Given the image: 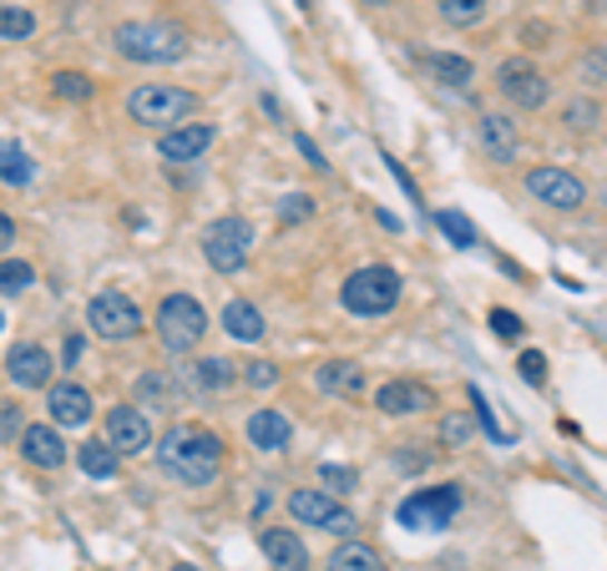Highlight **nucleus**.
I'll list each match as a JSON object with an SVG mask.
<instances>
[{
	"label": "nucleus",
	"instance_id": "e433bc0d",
	"mask_svg": "<svg viewBox=\"0 0 607 571\" xmlns=\"http://www.w3.org/2000/svg\"><path fill=\"white\" fill-rule=\"evenodd\" d=\"M517 370H521V380L527 385H547V354H537V350H521V360H517Z\"/></svg>",
	"mask_w": 607,
	"mask_h": 571
},
{
	"label": "nucleus",
	"instance_id": "f8f14e48",
	"mask_svg": "<svg viewBox=\"0 0 607 571\" xmlns=\"http://www.w3.org/2000/svg\"><path fill=\"white\" fill-rule=\"evenodd\" d=\"M173 374H177V385H183V395L213 400V395H223V390H233L238 364L223 360V354H203V360H188V354H183V364H177Z\"/></svg>",
	"mask_w": 607,
	"mask_h": 571
},
{
	"label": "nucleus",
	"instance_id": "b1692460",
	"mask_svg": "<svg viewBox=\"0 0 607 571\" xmlns=\"http://www.w3.org/2000/svg\"><path fill=\"white\" fill-rule=\"evenodd\" d=\"M223 334H233L238 344H258L268 334L264 308L248 304V298H233V304H223Z\"/></svg>",
	"mask_w": 607,
	"mask_h": 571
},
{
	"label": "nucleus",
	"instance_id": "f704fd0d",
	"mask_svg": "<svg viewBox=\"0 0 607 571\" xmlns=\"http://www.w3.org/2000/svg\"><path fill=\"white\" fill-rule=\"evenodd\" d=\"M435 228H441L446 238L456 243V248H476V223H471V218H461V213H451V208L435 213Z\"/></svg>",
	"mask_w": 607,
	"mask_h": 571
},
{
	"label": "nucleus",
	"instance_id": "6e6552de",
	"mask_svg": "<svg viewBox=\"0 0 607 571\" xmlns=\"http://www.w3.org/2000/svg\"><path fill=\"white\" fill-rule=\"evenodd\" d=\"M461 511V485L446 481V485H425V491L405 495L400 501V526L410 531H446Z\"/></svg>",
	"mask_w": 607,
	"mask_h": 571
},
{
	"label": "nucleus",
	"instance_id": "37998d69",
	"mask_svg": "<svg viewBox=\"0 0 607 571\" xmlns=\"http://www.w3.org/2000/svg\"><path fill=\"white\" fill-rule=\"evenodd\" d=\"M298 152L310 157V163H314V167H320V173H324V167H330V163H324V152H320V147H314V142H310V137H304V132H298Z\"/></svg>",
	"mask_w": 607,
	"mask_h": 571
},
{
	"label": "nucleus",
	"instance_id": "49530a36",
	"mask_svg": "<svg viewBox=\"0 0 607 571\" xmlns=\"http://www.w3.org/2000/svg\"><path fill=\"white\" fill-rule=\"evenodd\" d=\"M173 571H198V567H188V561H183V567H173Z\"/></svg>",
	"mask_w": 607,
	"mask_h": 571
},
{
	"label": "nucleus",
	"instance_id": "473e14b6",
	"mask_svg": "<svg viewBox=\"0 0 607 571\" xmlns=\"http://www.w3.org/2000/svg\"><path fill=\"white\" fill-rule=\"evenodd\" d=\"M51 91H56L61 101H91V91H97V87H91L87 71H56V77H51Z\"/></svg>",
	"mask_w": 607,
	"mask_h": 571
},
{
	"label": "nucleus",
	"instance_id": "ddd939ff",
	"mask_svg": "<svg viewBox=\"0 0 607 571\" xmlns=\"http://www.w3.org/2000/svg\"><path fill=\"white\" fill-rule=\"evenodd\" d=\"M107 440L121 455H143V451H153L157 445L153 420H147L143 405H111L107 410Z\"/></svg>",
	"mask_w": 607,
	"mask_h": 571
},
{
	"label": "nucleus",
	"instance_id": "0eeeda50",
	"mask_svg": "<svg viewBox=\"0 0 607 571\" xmlns=\"http://www.w3.org/2000/svg\"><path fill=\"white\" fill-rule=\"evenodd\" d=\"M87 329L107 344H121L133 334H143V308L127 294H117V288H101V294L87 298Z\"/></svg>",
	"mask_w": 607,
	"mask_h": 571
},
{
	"label": "nucleus",
	"instance_id": "9d476101",
	"mask_svg": "<svg viewBox=\"0 0 607 571\" xmlns=\"http://www.w3.org/2000/svg\"><path fill=\"white\" fill-rule=\"evenodd\" d=\"M497 91L511 101V107L537 111V107H547V97H552V81L541 77L527 56H511V61L497 67Z\"/></svg>",
	"mask_w": 607,
	"mask_h": 571
},
{
	"label": "nucleus",
	"instance_id": "c03bdc74",
	"mask_svg": "<svg viewBox=\"0 0 607 571\" xmlns=\"http://www.w3.org/2000/svg\"><path fill=\"white\" fill-rule=\"evenodd\" d=\"M11 243H16V223L6 218V213H0V258L11 253Z\"/></svg>",
	"mask_w": 607,
	"mask_h": 571
},
{
	"label": "nucleus",
	"instance_id": "1a4fd4ad",
	"mask_svg": "<svg viewBox=\"0 0 607 571\" xmlns=\"http://www.w3.org/2000/svg\"><path fill=\"white\" fill-rule=\"evenodd\" d=\"M288 516H294L298 526L324 531V536H354V526H360V521L324 491H294L288 495Z\"/></svg>",
	"mask_w": 607,
	"mask_h": 571
},
{
	"label": "nucleus",
	"instance_id": "aec40b11",
	"mask_svg": "<svg viewBox=\"0 0 607 571\" xmlns=\"http://www.w3.org/2000/svg\"><path fill=\"white\" fill-rule=\"evenodd\" d=\"M177 400H183V385H177V374H167V370H147V374H137V385H133V405L167 415V410H177Z\"/></svg>",
	"mask_w": 607,
	"mask_h": 571
},
{
	"label": "nucleus",
	"instance_id": "c9c22d12",
	"mask_svg": "<svg viewBox=\"0 0 607 571\" xmlns=\"http://www.w3.org/2000/svg\"><path fill=\"white\" fill-rule=\"evenodd\" d=\"M238 380L243 385H254V390H274L278 385V364H268V360H248L238 370Z\"/></svg>",
	"mask_w": 607,
	"mask_h": 571
},
{
	"label": "nucleus",
	"instance_id": "39448f33",
	"mask_svg": "<svg viewBox=\"0 0 607 571\" xmlns=\"http://www.w3.org/2000/svg\"><path fill=\"white\" fill-rule=\"evenodd\" d=\"M157 339H163L167 354H193L203 344V334H208V314H203V304L193 294H167L163 304H157Z\"/></svg>",
	"mask_w": 607,
	"mask_h": 571
},
{
	"label": "nucleus",
	"instance_id": "f3484780",
	"mask_svg": "<svg viewBox=\"0 0 607 571\" xmlns=\"http://www.w3.org/2000/svg\"><path fill=\"white\" fill-rule=\"evenodd\" d=\"M16 445H21V455L31 465H41V471H61V465H67V440H61V430H56L51 420H46V425H26Z\"/></svg>",
	"mask_w": 607,
	"mask_h": 571
},
{
	"label": "nucleus",
	"instance_id": "2eb2a0df",
	"mask_svg": "<svg viewBox=\"0 0 607 571\" xmlns=\"http://www.w3.org/2000/svg\"><path fill=\"white\" fill-rule=\"evenodd\" d=\"M46 415H51L56 430H77L91 420V395L77 385V380H61V385H46Z\"/></svg>",
	"mask_w": 607,
	"mask_h": 571
},
{
	"label": "nucleus",
	"instance_id": "a19ab883",
	"mask_svg": "<svg viewBox=\"0 0 607 571\" xmlns=\"http://www.w3.org/2000/svg\"><path fill=\"white\" fill-rule=\"evenodd\" d=\"M310 213H314V198H298V193H294V198H284L278 218H284V223H298V218H310Z\"/></svg>",
	"mask_w": 607,
	"mask_h": 571
},
{
	"label": "nucleus",
	"instance_id": "c756f323",
	"mask_svg": "<svg viewBox=\"0 0 607 571\" xmlns=\"http://www.w3.org/2000/svg\"><path fill=\"white\" fill-rule=\"evenodd\" d=\"M31 284H36V268L26 264V258H0V294L21 298Z\"/></svg>",
	"mask_w": 607,
	"mask_h": 571
},
{
	"label": "nucleus",
	"instance_id": "423d86ee",
	"mask_svg": "<svg viewBox=\"0 0 607 571\" xmlns=\"http://www.w3.org/2000/svg\"><path fill=\"white\" fill-rule=\"evenodd\" d=\"M254 253V223L238 218V213H223L203 228V258H208L213 274H238Z\"/></svg>",
	"mask_w": 607,
	"mask_h": 571
},
{
	"label": "nucleus",
	"instance_id": "79ce46f5",
	"mask_svg": "<svg viewBox=\"0 0 607 571\" xmlns=\"http://www.w3.org/2000/svg\"><path fill=\"white\" fill-rule=\"evenodd\" d=\"M320 481H330V491H350L354 471H340V465H320Z\"/></svg>",
	"mask_w": 607,
	"mask_h": 571
},
{
	"label": "nucleus",
	"instance_id": "a18cd8bd",
	"mask_svg": "<svg viewBox=\"0 0 607 571\" xmlns=\"http://www.w3.org/2000/svg\"><path fill=\"white\" fill-rule=\"evenodd\" d=\"M360 6H390V0H360Z\"/></svg>",
	"mask_w": 607,
	"mask_h": 571
},
{
	"label": "nucleus",
	"instance_id": "f03ea898",
	"mask_svg": "<svg viewBox=\"0 0 607 571\" xmlns=\"http://www.w3.org/2000/svg\"><path fill=\"white\" fill-rule=\"evenodd\" d=\"M111 46L121 61H137V67H177L193 51L188 31L173 21H121L111 31Z\"/></svg>",
	"mask_w": 607,
	"mask_h": 571
},
{
	"label": "nucleus",
	"instance_id": "a878e982",
	"mask_svg": "<svg viewBox=\"0 0 607 571\" xmlns=\"http://www.w3.org/2000/svg\"><path fill=\"white\" fill-rule=\"evenodd\" d=\"M77 461L91 481H111V475L121 471V451L111 445V440H87V445L77 451Z\"/></svg>",
	"mask_w": 607,
	"mask_h": 571
},
{
	"label": "nucleus",
	"instance_id": "4c0bfd02",
	"mask_svg": "<svg viewBox=\"0 0 607 571\" xmlns=\"http://www.w3.org/2000/svg\"><path fill=\"white\" fill-rule=\"evenodd\" d=\"M562 121L572 127V132H593L597 127V101H572V107L562 111Z\"/></svg>",
	"mask_w": 607,
	"mask_h": 571
},
{
	"label": "nucleus",
	"instance_id": "20e7f679",
	"mask_svg": "<svg viewBox=\"0 0 607 571\" xmlns=\"http://www.w3.org/2000/svg\"><path fill=\"white\" fill-rule=\"evenodd\" d=\"M193 111H198V91H188V87H163V81H153V87L127 91V117H133L137 127L167 132V127H183Z\"/></svg>",
	"mask_w": 607,
	"mask_h": 571
},
{
	"label": "nucleus",
	"instance_id": "58836bf2",
	"mask_svg": "<svg viewBox=\"0 0 607 571\" xmlns=\"http://www.w3.org/2000/svg\"><path fill=\"white\" fill-rule=\"evenodd\" d=\"M471 410H476V420H481V430H486V435L497 440V445H507V430L497 425V415H491V405H486V395H481V390H471Z\"/></svg>",
	"mask_w": 607,
	"mask_h": 571
},
{
	"label": "nucleus",
	"instance_id": "6ab92c4d",
	"mask_svg": "<svg viewBox=\"0 0 607 571\" xmlns=\"http://www.w3.org/2000/svg\"><path fill=\"white\" fill-rule=\"evenodd\" d=\"M258 547H264V557L274 571H310V547H304L298 531L268 526V531H258Z\"/></svg>",
	"mask_w": 607,
	"mask_h": 571
},
{
	"label": "nucleus",
	"instance_id": "dca6fc26",
	"mask_svg": "<svg viewBox=\"0 0 607 571\" xmlns=\"http://www.w3.org/2000/svg\"><path fill=\"white\" fill-rule=\"evenodd\" d=\"M425 405H435V395L420 380H385L375 390V410L385 420H405V415H420Z\"/></svg>",
	"mask_w": 607,
	"mask_h": 571
},
{
	"label": "nucleus",
	"instance_id": "412c9836",
	"mask_svg": "<svg viewBox=\"0 0 607 571\" xmlns=\"http://www.w3.org/2000/svg\"><path fill=\"white\" fill-rule=\"evenodd\" d=\"M314 385H320V395L330 400H354L364 390V364L360 360H330L314 370Z\"/></svg>",
	"mask_w": 607,
	"mask_h": 571
},
{
	"label": "nucleus",
	"instance_id": "4468645a",
	"mask_svg": "<svg viewBox=\"0 0 607 571\" xmlns=\"http://www.w3.org/2000/svg\"><path fill=\"white\" fill-rule=\"evenodd\" d=\"M213 142H218V127H213V121H183V127H167V132L157 137V152H163V163H198Z\"/></svg>",
	"mask_w": 607,
	"mask_h": 571
},
{
	"label": "nucleus",
	"instance_id": "a211bd4d",
	"mask_svg": "<svg viewBox=\"0 0 607 571\" xmlns=\"http://www.w3.org/2000/svg\"><path fill=\"white\" fill-rule=\"evenodd\" d=\"M6 374H11L16 390H46L51 385V374H56V364H51V354H46L41 344H16L11 360H6Z\"/></svg>",
	"mask_w": 607,
	"mask_h": 571
},
{
	"label": "nucleus",
	"instance_id": "ea45409f",
	"mask_svg": "<svg viewBox=\"0 0 607 571\" xmlns=\"http://www.w3.org/2000/svg\"><path fill=\"white\" fill-rule=\"evenodd\" d=\"M491 329H497V339H511V344H517L527 324H521L517 314H511V308H491Z\"/></svg>",
	"mask_w": 607,
	"mask_h": 571
},
{
	"label": "nucleus",
	"instance_id": "9b49d317",
	"mask_svg": "<svg viewBox=\"0 0 607 571\" xmlns=\"http://www.w3.org/2000/svg\"><path fill=\"white\" fill-rule=\"evenodd\" d=\"M527 193H531V203H541V208H552V213H577L587 203L582 177H572L567 167H531Z\"/></svg>",
	"mask_w": 607,
	"mask_h": 571
},
{
	"label": "nucleus",
	"instance_id": "7ed1b4c3",
	"mask_svg": "<svg viewBox=\"0 0 607 571\" xmlns=\"http://www.w3.org/2000/svg\"><path fill=\"white\" fill-rule=\"evenodd\" d=\"M340 304L354 319H385L400 304V274L385 264H364L340 284Z\"/></svg>",
	"mask_w": 607,
	"mask_h": 571
},
{
	"label": "nucleus",
	"instance_id": "bb28decb",
	"mask_svg": "<svg viewBox=\"0 0 607 571\" xmlns=\"http://www.w3.org/2000/svg\"><path fill=\"white\" fill-rule=\"evenodd\" d=\"M324 567H330V571H385V561H380L375 547H364V541L344 536V547H334Z\"/></svg>",
	"mask_w": 607,
	"mask_h": 571
},
{
	"label": "nucleus",
	"instance_id": "f257e3e1",
	"mask_svg": "<svg viewBox=\"0 0 607 571\" xmlns=\"http://www.w3.org/2000/svg\"><path fill=\"white\" fill-rule=\"evenodd\" d=\"M153 451L157 465L183 485H213L223 475V440L203 425H173Z\"/></svg>",
	"mask_w": 607,
	"mask_h": 571
},
{
	"label": "nucleus",
	"instance_id": "5701e85b",
	"mask_svg": "<svg viewBox=\"0 0 607 571\" xmlns=\"http://www.w3.org/2000/svg\"><path fill=\"white\" fill-rule=\"evenodd\" d=\"M476 132H481V147L491 163H511L517 157V121H507L501 111H481Z\"/></svg>",
	"mask_w": 607,
	"mask_h": 571
},
{
	"label": "nucleus",
	"instance_id": "72a5a7b5",
	"mask_svg": "<svg viewBox=\"0 0 607 571\" xmlns=\"http://www.w3.org/2000/svg\"><path fill=\"white\" fill-rule=\"evenodd\" d=\"M26 430V405L11 395H0V445H16Z\"/></svg>",
	"mask_w": 607,
	"mask_h": 571
},
{
	"label": "nucleus",
	"instance_id": "cd10ccee",
	"mask_svg": "<svg viewBox=\"0 0 607 571\" xmlns=\"http://www.w3.org/2000/svg\"><path fill=\"white\" fill-rule=\"evenodd\" d=\"M36 177V167H31V152H26L16 137H6L0 142V183H11V187H26Z\"/></svg>",
	"mask_w": 607,
	"mask_h": 571
},
{
	"label": "nucleus",
	"instance_id": "4be33fe9",
	"mask_svg": "<svg viewBox=\"0 0 607 571\" xmlns=\"http://www.w3.org/2000/svg\"><path fill=\"white\" fill-rule=\"evenodd\" d=\"M420 67H425L431 81H441L446 91H471V81H476V67L456 51H425L420 56Z\"/></svg>",
	"mask_w": 607,
	"mask_h": 571
},
{
	"label": "nucleus",
	"instance_id": "393cba45",
	"mask_svg": "<svg viewBox=\"0 0 607 571\" xmlns=\"http://www.w3.org/2000/svg\"><path fill=\"white\" fill-rule=\"evenodd\" d=\"M288 435H294V425H288V415H278V410H254V415H248V445H254V451H284Z\"/></svg>",
	"mask_w": 607,
	"mask_h": 571
},
{
	"label": "nucleus",
	"instance_id": "c85d7f7f",
	"mask_svg": "<svg viewBox=\"0 0 607 571\" xmlns=\"http://www.w3.org/2000/svg\"><path fill=\"white\" fill-rule=\"evenodd\" d=\"M435 11H441L446 26H456V31H471V26L486 21L491 0H435Z\"/></svg>",
	"mask_w": 607,
	"mask_h": 571
},
{
	"label": "nucleus",
	"instance_id": "7c9ffc66",
	"mask_svg": "<svg viewBox=\"0 0 607 571\" xmlns=\"http://www.w3.org/2000/svg\"><path fill=\"white\" fill-rule=\"evenodd\" d=\"M36 16L26 6H0V41H31Z\"/></svg>",
	"mask_w": 607,
	"mask_h": 571
},
{
	"label": "nucleus",
	"instance_id": "2f4dec72",
	"mask_svg": "<svg viewBox=\"0 0 607 571\" xmlns=\"http://www.w3.org/2000/svg\"><path fill=\"white\" fill-rule=\"evenodd\" d=\"M471 435H476V410H471V415H466V410H451V415L441 420V445H446V451L471 445Z\"/></svg>",
	"mask_w": 607,
	"mask_h": 571
}]
</instances>
